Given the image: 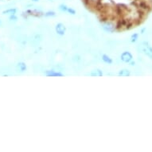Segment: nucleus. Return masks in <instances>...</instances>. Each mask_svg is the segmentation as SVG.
<instances>
[{
  "mask_svg": "<svg viewBox=\"0 0 152 152\" xmlns=\"http://www.w3.org/2000/svg\"><path fill=\"white\" fill-rule=\"evenodd\" d=\"M100 23L112 31L139 26L152 9L151 0H81Z\"/></svg>",
  "mask_w": 152,
  "mask_h": 152,
  "instance_id": "1",
  "label": "nucleus"
},
{
  "mask_svg": "<svg viewBox=\"0 0 152 152\" xmlns=\"http://www.w3.org/2000/svg\"><path fill=\"white\" fill-rule=\"evenodd\" d=\"M119 74L121 76H129L130 75V73H129L128 70H122L119 73Z\"/></svg>",
  "mask_w": 152,
  "mask_h": 152,
  "instance_id": "3",
  "label": "nucleus"
},
{
  "mask_svg": "<svg viewBox=\"0 0 152 152\" xmlns=\"http://www.w3.org/2000/svg\"><path fill=\"white\" fill-rule=\"evenodd\" d=\"M121 59L125 62H129V61H131L132 56H131V54H130L129 52H125V53H124V54H122Z\"/></svg>",
  "mask_w": 152,
  "mask_h": 152,
  "instance_id": "2",
  "label": "nucleus"
}]
</instances>
